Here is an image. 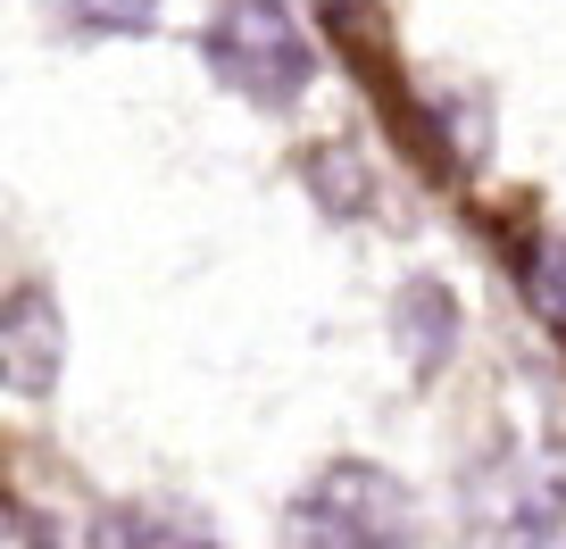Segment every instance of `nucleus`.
I'll return each mask as SVG.
<instances>
[{
  "mask_svg": "<svg viewBox=\"0 0 566 549\" xmlns=\"http://www.w3.org/2000/svg\"><path fill=\"white\" fill-rule=\"evenodd\" d=\"M292 549H417V499L391 466L375 458H334L301 483L283 516Z\"/></svg>",
  "mask_w": 566,
  "mask_h": 549,
  "instance_id": "1",
  "label": "nucleus"
},
{
  "mask_svg": "<svg viewBox=\"0 0 566 549\" xmlns=\"http://www.w3.org/2000/svg\"><path fill=\"white\" fill-rule=\"evenodd\" d=\"M200 51H209L217 84L259 108H301L317 84V51H308L301 18L283 0H217L209 25H200Z\"/></svg>",
  "mask_w": 566,
  "mask_h": 549,
  "instance_id": "2",
  "label": "nucleus"
},
{
  "mask_svg": "<svg viewBox=\"0 0 566 549\" xmlns=\"http://www.w3.org/2000/svg\"><path fill=\"white\" fill-rule=\"evenodd\" d=\"M467 532L475 549H549L566 532V450L516 442L467 475Z\"/></svg>",
  "mask_w": 566,
  "mask_h": 549,
  "instance_id": "3",
  "label": "nucleus"
},
{
  "mask_svg": "<svg viewBox=\"0 0 566 549\" xmlns=\"http://www.w3.org/2000/svg\"><path fill=\"white\" fill-rule=\"evenodd\" d=\"M59 358H67V325H59V300L18 275L9 284V308H0V367H9V391L18 400H51Z\"/></svg>",
  "mask_w": 566,
  "mask_h": 549,
  "instance_id": "4",
  "label": "nucleus"
},
{
  "mask_svg": "<svg viewBox=\"0 0 566 549\" xmlns=\"http://www.w3.org/2000/svg\"><path fill=\"white\" fill-rule=\"evenodd\" d=\"M92 549H217V525L184 499H117L92 516Z\"/></svg>",
  "mask_w": 566,
  "mask_h": 549,
  "instance_id": "5",
  "label": "nucleus"
},
{
  "mask_svg": "<svg viewBox=\"0 0 566 549\" xmlns=\"http://www.w3.org/2000/svg\"><path fill=\"white\" fill-rule=\"evenodd\" d=\"M391 334H400V350H408L417 374H442L450 341H459V300H450L433 275H417V284H400V300H391Z\"/></svg>",
  "mask_w": 566,
  "mask_h": 549,
  "instance_id": "6",
  "label": "nucleus"
},
{
  "mask_svg": "<svg viewBox=\"0 0 566 549\" xmlns=\"http://www.w3.org/2000/svg\"><path fill=\"white\" fill-rule=\"evenodd\" d=\"M59 9L101 25V34H150V25H159V0H59Z\"/></svg>",
  "mask_w": 566,
  "mask_h": 549,
  "instance_id": "7",
  "label": "nucleus"
}]
</instances>
